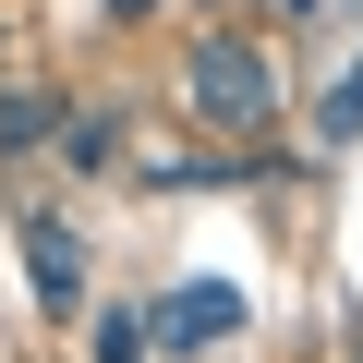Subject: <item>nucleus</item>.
<instances>
[{
  "label": "nucleus",
  "instance_id": "nucleus-1",
  "mask_svg": "<svg viewBox=\"0 0 363 363\" xmlns=\"http://www.w3.org/2000/svg\"><path fill=\"white\" fill-rule=\"evenodd\" d=\"M182 97H194L218 133H242V145H255V133L279 121V97H291V85H279V49H267L255 25H206L194 49H182Z\"/></svg>",
  "mask_w": 363,
  "mask_h": 363
},
{
  "label": "nucleus",
  "instance_id": "nucleus-2",
  "mask_svg": "<svg viewBox=\"0 0 363 363\" xmlns=\"http://www.w3.org/2000/svg\"><path fill=\"white\" fill-rule=\"evenodd\" d=\"M25 279H37V315H85L97 267H85V230H73L61 206H37V218H25Z\"/></svg>",
  "mask_w": 363,
  "mask_h": 363
},
{
  "label": "nucleus",
  "instance_id": "nucleus-3",
  "mask_svg": "<svg viewBox=\"0 0 363 363\" xmlns=\"http://www.w3.org/2000/svg\"><path fill=\"white\" fill-rule=\"evenodd\" d=\"M145 315H157V351H206V339H230V327H242V291L194 279V291H169V303H145Z\"/></svg>",
  "mask_w": 363,
  "mask_h": 363
},
{
  "label": "nucleus",
  "instance_id": "nucleus-4",
  "mask_svg": "<svg viewBox=\"0 0 363 363\" xmlns=\"http://www.w3.org/2000/svg\"><path fill=\"white\" fill-rule=\"evenodd\" d=\"M61 121H73V109H61V85H37V73H25V85H0V157H25V145H49Z\"/></svg>",
  "mask_w": 363,
  "mask_h": 363
},
{
  "label": "nucleus",
  "instance_id": "nucleus-5",
  "mask_svg": "<svg viewBox=\"0 0 363 363\" xmlns=\"http://www.w3.org/2000/svg\"><path fill=\"white\" fill-rule=\"evenodd\" d=\"M315 133H327V145H339V133H363V49L327 73V97H315Z\"/></svg>",
  "mask_w": 363,
  "mask_h": 363
},
{
  "label": "nucleus",
  "instance_id": "nucleus-6",
  "mask_svg": "<svg viewBox=\"0 0 363 363\" xmlns=\"http://www.w3.org/2000/svg\"><path fill=\"white\" fill-rule=\"evenodd\" d=\"M109 145H121V121H109V109H85V121H61V157H73V169H121Z\"/></svg>",
  "mask_w": 363,
  "mask_h": 363
},
{
  "label": "nucleus",
  "instance_id": "nucleus-7",
  "mask_svg": "<svg viewBox=\"0 0 363 363\" xmlns=\"http://www.w3.org/2000/svg\"><path fill=\"white\" fill-rule=\"evenodd\" d=\"M145 339H157V315H97V363H145Z\"/></svg>",
  "mask_w": 363,
  "mask_h": 363
},
{
  "label": "nucleus",
  "instance_id": "nucleus-8",
  "mask_svg": "<svg viewBox=\"0 0 363 363\" xmlns=\"http://www.w3.org/2000/svg\"><path fill=\"white\" fill-rule=\"evenodd\" d=\"M145 13H157V0H109V25H145Z\"/></svg>",
  "mask_w": 363,
  "mask_h": 363
}]
</instances>
